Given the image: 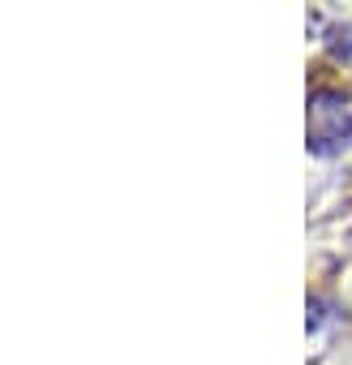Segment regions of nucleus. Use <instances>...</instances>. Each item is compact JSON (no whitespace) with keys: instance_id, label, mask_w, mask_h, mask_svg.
Here are the masks:
<instances>
[{"instance_id":"1","label":"nucleus","mask_w":352,"mask_h":365,"mask_svg":"<svg viewBox=\"0 0 352 365\" xmlns=\"http://www.w3.org/2000/svg\"><path fill=\"white\" fill-rule=\"evenodd\" d=\"M348 142H352V99L343 91L318 86L309 95V150L339 155Z\"/></svg>"},{"instance_id":"2","label":"nucleus","mask_w":352,"mask_h":365,"mask_svg":"<svg viewBox=\"0 0 352 365\" xmlns=\"http://www.w3.org/2000/svg\"><path fill=\"white\" fill-rule=\"evenodd\" d=\"M335 56L343 61V65H352V22L339 31V43H335Z\"/></svg>"}]
</instances>
